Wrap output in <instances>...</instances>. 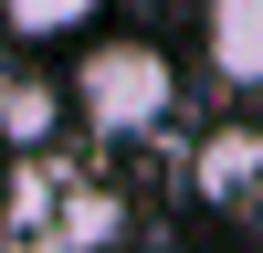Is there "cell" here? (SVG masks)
<instances>
[{"label": "cell", "mask_w": 263, "mask_h": 253, "mask_svg": "<svg viewBox=\"0 0 263 253\" xmlns=\"http://www.w3.org/2000/svg\"><path fill=\"white\" fill-rule=\"evenodd\" d=\"M74 116L95 137H158L179 116V63L158 53L147 32H105L74 53Z\"/></svg>", "instance_id": "6da1fadb"}, {"label": "cell", "mask_w": 263, "mask_h": 253, "mask_svg": "<svg viewBox=\"0 0 263 253\" xmlns=\"http://www.w3.org/2000/svg\"><path fill=\"white\" fill-rule=\"evenodd\" d=\"M200 63L221 95H263V0H200Z\"/></svg>", "instance_id": "7a4b0ae2"}, {"label": "cell", "mask_w": 263, "mask_h": 253, "mask_svg": "<svg viewBox=\"0 0 263 253\" xmlns=\"http://www.w3.org/2000/svg\"><path fill=\"white\" fill-rule=\"evenodd\" d=\"M190 179H200V201H242V190L263 179V127H221V137L200 148Z\"/></svg>", "instance_id": "3957f363"}, {"label": "cell", "mask_w": 263, "mask_h": 253, "mask_svg": "<svg viewBox=\"0 0 263 253\" xmlns=\"http://www.w3.org/2000/svg\"><path fill=\"white\" fill-rule=\"evenodd\" d=\"M95 11L105 0H0V32L11 42H74V32H95Z\"/></svg>", "instance_id": "277c9868"}, {"label": "cell", "mask_w": 263, "mask_h": 253, "mask_svg": "<svg viewBox=\"0 0 263 253\" xmlns=\"http://www.w3.org/2000/svg\"><path fill=\"white\" fill-rule=\"evenodd\" d=\"M53 127H63V95H53V84H0V137H11V148H42Z\"/></svg>", "instance_id": "5b68a950"}]
</instances>
